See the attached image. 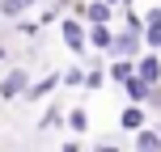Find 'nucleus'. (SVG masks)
Returning a JSON list of instances; mask_svg holds the SVG:
<instances>
[{
    "label": "nucleus",
    "mask_w": 161,
    "mask_h": 152,
    "mask_svg": "<svg viewBox=\"0 0 161 152\" xmlns=\"http://www.w3.org/2000/svg\"><path fill=\"white\" fill-rule=\"evenodd\" d=\"M25 93H30V76H25L21 68H13V72L0 80V97H4V102L8 97H25Z\"/></svg>",
    "instance_id": "1"
},
{
    "label": "nucleus",
    "mask_w": 161,
    "mask_h": 152,
    "mask_svg": "<svg viewBox=\"0 0 161 152\" xmlns=\"http://www.w3.org/2000/svg\"><path fill=\"white\" fill-rule=\"evenodd\" d=\"M85 38H89V34H85V25H80L76 17H72V21H64V47H68V51H76V55H80V51H85Z\"/></svg>",
    "instance_id": "2"
},
{
    "label": "nucleus",
    "mask_w": 161,
    "mask_h": 152,
    "mask_svg": "<svg viewBox=\"0 0 161 152\" xmlns=\"http://www.w3.org/2000/svg\"><path fill=\"white\" fill-rule=\"evenodd\" d=\"M136 76H140V80H148V85L157 89V80H161V59H157V55H144V59L136 64Z\"/></svg>",
    "instance_id": "3"
},
{
    "label": "nucleus",
    "mask_w": 161,
    "mask_h": 152,
    "mask_svg": "<svg viewBox=\"0 0 161 152\" xmlns=\"http://www.w3.org/2000/svg\"><path fill=\"white\" fill-rule=\"evenodd\" d=\"M136 51H140L136 34H114V42H110V51H106V55H119V59H127V55H136Z\"/></svg>",
    "instance_id": "4"
},
{
    "label": "nucleus",
    "mask_w": 161,
    "mask_h": 152,
    "mask_svg": "<svg viewBox=\"0 0 161 152\" xmlns=\"http://www.w3.org/2000/svg\"><path fill=\"white\" fill-rule=\"evenodd\" d=\"M119 123H123V131H144V110H140V106H127V110L119 114Z\"/></svg>",
    "instance_id": "5"
},
{
    "label": "nucleus",
    "mask_w": 161,
    "mask_h": 152,
    "mask_svg": "<svg viewBox=\"0 0 161 152\" xmlns=\"http://www.w3.org/2000/svg\"><path fill=\"white\" fill-rule=\"evenodd\" d=\"M127 97H131V106L148 102V97H153V85H148V80H140V76H131V80H127Z\"/></svg>",
    "instance_id": "6"
},
{
    "label": "nucleus",
    "mask_w": 161,
    "mask_h": 152,
    "mask_svg": "<svg viewBox=\"0 0 161 152\" xmlns=\"http://www.w3.org/2000/svg\"><path fill=\"white\" fill-rule=\"evenodd\" d=\"M85 17H89L93 25H106V21H110V4H106V0H93V4L85 8Z\"/></svg>",
    "instance_id": "7"
},
{
    "label": "nucleus",
    "mask_w": 161,
    "mask_h": 152,
    "mask_svg": "<svg viewBox=\"0 0 161 152\" xmlns=\"http://www.w3.org/2000/svg\"><path fill=\"white\" fill-rule=\"evenodd\" d=\"M59 85V76H47V80H38V85H30V93H25V102H42V97L51 93V89Z\"/></svg>",
    "instance_id": "8"
},
{
    "label": "nucleus",
    "mask_w": 161,
    "mask_h": 152,
    "mask_svg": "<svg viewBox=\"0 0 161 152\" xmlns=\"http://www.w3.org/2000/svg\"><path fill=\"white\" fill-rule=\"evenodd\" d=\"M136 152H161V135L157 131H140L136 135Z\"/></svg>",
    "instance_id": "9"
},
{
    "label": "nucleus",
    "mask_w": 161,
    "mask_h": 152,
    "mask_svg": "<svg viewBox=\"0 0 161 152\" xmlns=\"http://www.w3.org/2000/svg\"><path fill=\"white\" fill-rule=\"evenodd\" d=\"M89 42H93V47H102V51H110V42H114V34L106 30V25H93V30H89Z\"/></svg>",
    "instance_id": "10"
},
{
    "label": "nucleus",
    "mask_w": 161,
    "mask_h": 152,
    "mask_svg": "<svg viewBox=\"0 0 161 152\" xmlns=\"http://www.w3.org/2000/svg\"><path fill=\"white\" fill-rule=\"evenodd\" d=\"M30 4H34V0H0V13H4V17H21Z\"/></svg>",
    "instance_id": "11"
},
{
    "label": "nucleus",
    "mask_w": 161,
    "mask_h": 152,
    "mask_svg": "<svg viewBox=\"0 0 161 152\" xmlns=\"http://www.w3.org/2000/svg\"><path fill=\"white\" fill-rule=\"evenodd\" d=\"M110 76H114V80H123V85H127V80L136 76V64H131V59H119V64L110 68Z\"/></svg>",
    "instance_id": "12"
},
{
    "label": "nucleus",
    "mask_w": 161,
    "mask_h": 152,
    "mask_svg": "<svg viewBox=\"0 0 161 152\" xmlns=\"http://www.w3.org/2000/svg\"><path fill=\"white\" fill-rule=\"evenodd\" d=\"M68 127H72L76 135H80V131L89 127V114H85V110H72V114H68Z\"/></svg>",
    "instance_id": "13"
},
{
    "label": "nucleus",
    "mask_w": 161,
    "mask_h": 152,
    "mask_svg": "<svg viewBox=\"0 0 161 152\" xmlns=\"http://www.w3.org/2000/svg\"><path fill=\"white\" fill-rule=\"evenodd\" d=\"M144 42H148V47H161V21H148L144 25Z\"/></svg>",
    "instance_id": "14"
},
{
    "label": "nucleus",
    "mask_w": 161,
    "mask_h": 152,
    "mask_svg": "<svg viewBox=\"0 0 161 152\" xmlns=\"http://www.w3.org/2000/svg\"><path fill=\"white\" fill-rule=\"evenodd\" d=\"M64 80H68V85H85V80H89V76H85V72H80V68H68V72H64Z\"/></svg>",
    "instance_id": "15"
},
{
    "label": "nucleus",
    "mask_w": 161,
    "mask_h": 152,
    "mask_svg": "<svg viewBox=\"0 0 161 152\" xmlns=\"http://www.w3.org/2000/svg\"><path fill=\"white\" fill-rule=\"evenodd\" d=\"M55 123H59V110H47V118H42V123H38V127H42V131H47V127H55Z\"/></svg>",
    "instance_id": "16"
},
{
    "label": "nucleus",
    "mask_w": 161,
    "mask_h": 152,
    "mask_svg": "<svg viewBox=\"0 0 161 152\" xmlns=\"http://www.w3.org/2000/svg\"><path fill=\"white\" fill-rule=\"evenodd\" d=\"M93 152H119V148H110V144H97V148H93Z\"/></svg>",
    "instance_id": "17"
},
{
    "label": "nucleus",
    "mask_w": 161,
    "mask_h": 152,
    "mask_svg": "<svg viewBox=\"0 0 161 152\" xmlns=\"http://www.w3.org/2000/svg\"><path fill=\"white\" fill-rule=\"evenodd\" d=\"M64 152H80V144H64Z\"/></svg>",
    "instance_id": "18"
},
{
    "label": "nucleus",
    "mask_w": 161,
    "mask_h": 152,
    "mask_svg": "<svg viewBox=\"0 0 161 152\" xmlns=\"http://www.w3.org/2000/svg\"><path fill=\"white\" fill-rule=\"evenodd\" d=\"M106 4H131V0H106Z\"/></svg>",
    "instance_id": "19"
},
{
    "label": "nucleus",
    "mask_w": 161,
    "mask_h": 152,
    "mask_svg": "<svg viewBox=\"0 0 161 152\" xmlns=\"http://www.w3.org/2000/svg\"><path fill=\"white\" fill-rule=\"evenodd\" d=\"M0 59H4V51H0Z\"/></svg>",
    "instance_id": "20"
}]
</instances>
